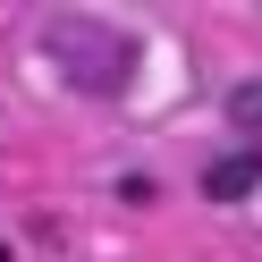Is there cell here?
<instances>
[{
	"label": "cell",
	"mask_w": 262,
	"mask_h": 262,
	"mask_svg": "<svg viewBox=\"0 0 262 262\" xmlns=\"http://www.w3.org/2000/svg\"><path fill=\"white\" fill-rule=\"evenodd\" d=\"M42 51L68 68V85H85V93H127L136 85V34H119V26H102V17H59V26H42Z\"/></svg>",
	"instance_id": "obj_1"
},
{
	"label": "cell",
	"mask_w": 262,
	"mask_h": 262,
	"mask_svg": "<svg viewBox=\"0 0 262 262\" xmlns=\"http://www.w3.org/2000/svg\"><path fill=\"white\" fill-rule=\"evenodd\" d=\"M203 186H211V203H237V194H254V186H262V144H254V152L211 161V178H203Z\"/></svg>",
	"instance_id": "obj_2"
},
{
	"label": "cell",
	"mask_w": 262,
	"mask_h": 262,
	"mask_svg": "<svg viewBox=\"0 0 262 262\" xmlns=\"http://www.w3.org/2000/svg\"><path fill=\"white\" fill-rule=\"evenodd\" d=\"M228 119H237V127H262V85H237V93H228Z\"/></svg>",
	"instance_id": "obj_3"
}]
</instances>
